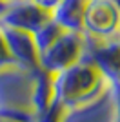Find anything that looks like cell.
Returning a JSON list of instances; mask_svg holds the SVG:
<instances>
[{"instance_id": "cell-1", "label": "cell", "mask_w": 120, "mask_h": 122, "mask_svg": "<svg viewBox=\"0 0 120 122\" xmlns=\"http://www.w3.org/2000/svg\"><path fill=\"white\" fill-rule=\"evenodd\" d=\"M38 69V67H36ZM36 69L20 64L0 67V115L33 122V84Z\"/></svg>"}, {"instance_id": "cell-2", "label": "cell", "mask_w": 120, "mask_h": 122, "mask_svg": "<svg viewBox=\"0 0 120 122\" xmlns=\"http://www.w3.org/2000/svg\"><path fill=\"white\" fill-rule=\"evenodd\" d=\"M105 82L107 80L98 71V67L82 56L78 62L53 75L55 100L64 107L75 106L98 93Z\"/></svg>"}, {"instance_id": "cell-3", "label": "cell", "mask_w": 120, "mask_h": 122, "mask_svg": "<svg viewBox=\"0 0 120 122\" xmlns=\"http://www.w3.org/2000/svg\"><path fill=\"white\" fill-rule=\"evenodd\" d=\"M60 122H120V100L115 82L107 80L87 100L64 107Z\"/></svg>"}, {"instance_id": "cell-4", "label": "cell", "mask_w": 120, "mask_h": 122, "mask_svg": "<svg viewBox=\"0 0 120 122\" xmlns=\"http://www.w3.org/2000/svg\"><path fill=\"white\" fill-rule=\"evenodd\" d=\"M84 55V33L64 31L45 51L40 53V69L55 75L71 64H75Z\"/></svg>"}, {"instance_id": "cell-5", "label": "cell", "mask_w": 120, "mask_h": 122, "mask_svg": "<svg viewBox=\"0 0 120 122\" xmlns=\"http://www.w3.org/2000/svg\"><path fill=\"white\" fill-rule=\"evenodd\" d=\"M82 33L96 40L120 35V11L111 0H87Z\"/></svg>"}, {"instance_id": "cell-6", "label": "cell", "mask_w": 120, "mask_h": 122, "mask_svg": "<svg viewBox=\"0 0 120 122\" xmlns=\"http://www.w3.org/2000/svg\"><path fill=\"white\" fill-rule=\"evenodd\" d=\"M82 56L98 67L105 80L120 82V35L109 40H96L84 35Z\"/></svg>"}, {"instance_id": "cell-7", "label": "cell", "mask_w": 120, "mask_h": 122, "mask_svg": "<svg viewBox=\"0 0 120 122\" xmlns=\"http://www.w3.org/2000/svg\"><path fill=\"white\" fill-rule=\"evenodd\" d=\"M49 18V13L40 9L33 0H7L4 13L0 15V25L33 33Z\"/></svg>"}, {"instance_id": "cell-8", "label": "cell", "mask_w": 120, "mask_h": 122, "mask_svg": "<svg viewBox=\"0 0 120 122\" xmlns=\"http://www.w3.org/2000/svg\"><path fill=\"white\" fill-rule=\"evenodd\" d=\"M0 29H2L7 51H9L11 58L15 60V64L33 67V69L40 67V64H38L40 56H38L36 44L33 40V33L15 29V27H7V25H0Z\"/></svg>"}, {"instance_id": "cell-9", "label": "cell", "mask_w": 120, "mask_h": 122, "mask_svg": "<svg viewBox=\"0 0 120 122\" xmlns=\"http://www.w3.org/2000/svg\"><path fill=\"white\" fill-rule=\"evenodd\" d=\"M87 0H62L56 9L51 13V18L64 31H78L84 29V13Z\"/></svg>"}, {"instance_id": "cell-10", "label": "cell", "mask_w": 120, "mask_h": 122, "mask_svg": "<svg viewBox=\"0 0 120 122\" xmlns=\"http://www.w3.org/2000/svg\"><path fill=\"white\" fill-rule=\"evenodd\" d=\"M53 102H55L53 75L38 67L35 73V84H33V109H35V115L47 109Z\"/></svg>"}, {"instance_id": "cell-11", "label": "cell", "mask_w": 120, "mask_h": 122, "mask_svg": "<svg viewBox=\"0 0 120 122\" xmlns=\"http://www.w3.org/2000/svg\"><path fill=\"white\" fill-rule=\"evenodd\" d=\"M62 33H64V29H62V27H60L53 18L45 20L38 29L33 31V40H35L36 49H38V56H40V53L47 49V47H49L51 44H53V42L62 35Z\"/></svg>"}, {"instance_id": "cell-12", "label": "cell", "mask_w": 120, "mask_h": 122, "mask_svg": "<svg viewBox=\"0 0 120 122\" xmlns=\"http://www.w3.org/2000/svg\"><path fill=\"white\" fill-rule=\"evenodd\" d=\"M62 113H64V106H60L55 100L47 109L36 113L33 117V122H60L62 120Z\"/></svg>"}, {"instance_id": "cell-13", "label": "cell", "mask_w": 120, "mask_h": 122, "mask_svg": "<svg viewBox=\"0 0 120 122\" xmlns=\"http://www.w3.org/2000/svg\"><path fill=\"white\" fill-rule=\"evenodd\" d=\"M9 64H15V60L11 58L9 51H7V46H5L4 35H2V29H0V67L9 66Z\"/></svg>"}, {"instance_id": "cell-14", "label": "cell", "mask_w": 120, "mask_h": 122, "mask_svg": "<svg viewBox=\"0 0 120 122\" xmlns=\"http://www.w3.org/2000/svg\"><path fill=\"white\" fill-rule=\"evenodd\" d=\"M36 5H38L40 9H44V11H47V13H53V11L56 9V5L62 2V0H33Z\"/></svg>"}, {"instance_id": "cell-15", "label": "cell", "mask_w": 120, "mask_h": 122, "mask_svg": "<svg viewBox=\"0 0 120 122\" xmlns=\"http://www.w3.org/2000/svg\"><path fill=\"white\" fill-rule=\"evenodd\" d=\"M0 122H22V120H16V118H11V117H2L0 115Z\"/></svg>"}, {"instance_id": "cell-16", "label": "cell", "mask_w": 120, "mask_h": 122, "mask_svg": "<svg viewBox=\"0 0 120 122\" xmlns=\"http://www.w3.org/2000/svg\"><path fill=\"white\" fill-rule=\"evenodd\" d=\"M5 5H7V0H0V15L4 13V9H5Z\"/></svg>"}, {"instance_id": "cell-17", "label": "cell", "mask_w": 120, "mask_h": 122, "mask_svg": "<svg viewBox=\"0 0 120 122\" xmlns=\"http://www.w3.org/2000/svg\"><path fill=\"white\" fill-rule=\"evenodd\" d=\"M111 2H113V4H115L116 7H118V11H120V0H111Z\"/></svg>"}]
</instances>
